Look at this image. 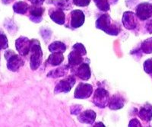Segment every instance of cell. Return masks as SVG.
Returning a JSON list of instances; mask_svg holds the SVG:
<instances>
[{"label": "cell", "mask_w": 152, "mask_h": 127, "mask_svg": "<svg viewBox=\"0 0 152 127\" xmlns=\"http://www.w3.org/2000/svg\"><path fill=\"white\" fill-rule=\"evenodd\" d=\"M83 110V106L80 104H75L70 107V112L72 115H78L81 113Z\"/></svg>", "instance_id": "4316f807"}, {"label": "cell", "mask_w": 152, "mask_h": 127, "mask_svg": "<svg viewBox=\"0 0 152 127\" xmlns=\"http://www.w3.org/2000/svg\"><path fill=\"white\" fill-rule=\"evenodd\" d=\"M110 94L108 91L103 88H98L94 91L93 97V103L97 107L104 109L108 106L110 102Z\"/></svg>", "instance_id": "5b68a950"}, {"label": "cell", "mask_w": 152, "mask_h": 127, "mask_svg": "<svg viewBox=\"0 0 152 127\" xmlns=\"http://www.w3.org/2000/svg\"><path fill=\"white\" fill-rule=\"evenodd\" d=\"M118 2H119V0H109V2H110V5H116Z\"/></svg>", "instance_id": "836d02e7"}, {"label": "cell", "mask_w": 152, "mask_h": 127, "mask_svg": "<svg viewBox=\"0 0 152 127\" xmlns=\"http://www.w3.org/2000/svg\"><path fill=\"white\" fill-rule=\"evenodd\" d=\"M31 57H30V67L31 70L37 69L43 62V51L39 40L37 39L31 40Z\"/></svg>", "instance_id": "7a4b0ae2"}, {"label": "cell", "mask_w": 152, "mask_h": 127, "mask_svg": "<svg viewBox=\"0 0 152 127\" xmlns=\"http://www.w3.org/2000/svg\"><path fill=\"white\" fill-rule=\"evenodd\" d=\"M9 47V41L6 35L4 33H0V51L7 49Z\"/></svg>", "instance_id": "d4e9b609"}, {"label": "cell", "mask_w": 152, "mask_h": 127, "mask_svg": "<svg viewBox=\"0 0 152 127\" xmlns=\"http://www.w3.org/2000/svg\"><path fill=\"white\" fill-rule=\"evenodd\" d=\"M76 82L75 75H69L63 79L59 81L56 84L55 88H54V93L55 94H60V93H68L72 90L73 86Z\"/></svg>", "instance_id": "8992f818"}, {"label": "cell", "mask_w": 152, "mask_h": 127, "mask_svg": "<svg viewBox=\"0 0 152 127\" xmlns=\"http://www.w3.org/2000/svg\"><path fill=\"white\" fill-rule=\"evenodd\" d=\"M93 86L88 83H79L75 90L74 97L77 99H87L93 94Z\"/></svg>", "instance_id": "30bf717a"}, {"label": "cell", "mask_w": 152, "mask_h": 127, "mask_svg": "<svg viewBox=\"0 0 152 127\" xmlns=\"http://www.w3.org/2000/svg\"><path fill=\"white\" fill-rule=\"evenodd\" d=\"M70 69L69 64L65 65V66H61L57 67L56 69L51 71L47 74V77L48 78H60V77H64L67 75L68 72Z\"/></svg>", "instance_id": "d6986e66"}, {"label": "cell", "mask_w": 152, "mask_h": 127, "mask_svg": "<svg viewBox=\"0 0 152 127\" xmlns=\"http://www.w3.org/2000/svg\"><path fill=\"white\" fill-rule=\"evenodd\" d=\"M48 13L50 19L52 20L53 22H55L56 24L59 25H62L66 24V16L63 10L55 7L50 9Z\"/></svg>", "instance_id": "4fadbf2b"}, {"label": "cell", "mask_w": 152, "mask_h": 127, "mask_svg": "<svg viewBox=\"0 0 152 127\" xmlns=\"http://www.w3.org/2000/svg\"><path fill=\"white\" fill-rule=\"evenodd\" d=\"M6 61H7V69L11 72H15L24 65V60L21 55L16 54L12 50H8L4 53Z\"/></svg>", "instance_id": "3957f363"}, {"label": "cell", "mask_w": 152, "mask_h": 127, "mask_svg": "<svg viewBox=\"0 0 152 127\" xmlns=\"http://www.w3.org/2000/svg\"><path fill=\"white\" fill-rule=\"evenodd\" d=\"M73 4L78 7H86L91 3V0H72Z\"/></svg>", "instance_id": "83f0119b"}, {"label": "cell", "mask_w": 152, "mask_h": 127, "mask_svg": "<svg viewBox=\"0 0 152 127\" xmlns=\"http://www.w3.org/2000/svg\"><path fill=\"white\" fill-rule=\"evenodd\" d=\"M138 115L139 118L145 122H150L152 120V105L150 104H145L141 107Z\"/></svg>", "instance_id": "ffe728a7"}, {"label": "cell", "mask_w": 152, "mask_h": 127, "mask_svg": "<svg viewBox=\"0 0 152 127\" xmlns=\"http://www.w3.org/2000/svg\"><path fill=\"white\" fill-rule=\"evenodd\" d=\"M28 1H29L32 5H42L45 2V0H28Z\"/></svg>", "instance_id": "1f68e13d"}, {"label": "cell", "mask_w": 152, "mask_h": 127, "mask_svg": "<svg viewBox=\"0 0 152 127\" xmlns=\"http://www.w3.org/2000/svg\"><path fill=\"white\" fill-rule=\"evenodd\" d=\"M30 5L24 1H18L13 5V11L16 14L26 15L28 12Z\"/></svg>", "instance_id": "44dd1931"}, {"label": "cell", "mask_w": 152, "mask_h": 127, "mask_svg": "<svg viewBox=\"0 0 152 127\" xmlns=\"http://www.w3.org/2000/svg\"><path fill=\"white\" fill-rule=\"evenodd\" d=\"M93 1L97 9L101 12H107L110 10V4L109 0H93Z\"/></svg>", "instance_id": "603a6c76"}, {"label": "cell", "mask_w": 152, "mask_h": 127, "mask_svg": "<svg viewBox=\"0 0 152 127\" xmlns=\"http://www.w3.org/2000/svg\"><path fill=\"white\" fill-rule=\"evenodd\" d=\"M140 50L142 53L145 54L152 53V37L148 38L142 41Z\"/></svg>", "instance_id": "cb8c5ba5"}, {"label": "cell", "mask_w": 152, "mask_h": 127, "mask_svg": "<svg viewBox=\"0 0 152 127\" xmlns=\"http://www.w3.org/2000/svg\"><path fill=\"white\" fill-rule=\"evenodd\" d=\"M72 48L76 49L77 50H78L79 52H81V53L83 54L84 56H86V54H87L86 49H85V46H84L82 44H81V43H77V44H74L72 47Z\"/></svg>", "instance_id": "f1b7e54d"}, {"label": "cell", "mask_w": 152, "mask_h": 127, "mask_svg": "<svg viewBox=\"0 0 152 127\" xmlns=\"http://www.w3.org/2000/svg\"><path fill=\"white\" fill-rule=\"evenodd\" d=\"M94 126H103L104 127V126H104V124L102 123H95Z\"/></svg>", "instance_id": "e575fe53"}, {"label": "cell", "mask_w": 152, "mask_h": 127, "mask_svg": "<svg viewBox=\"0 0 152 127\" xmlns=\"http://www.w3.org/2000/svg\"><path fill=\"white\" fill-rule=\"evenodd\" d=\"M95 26L97 29L101 30L111 36H117L121 31V25L119 22L113 20L110 15L107 13L100 15L97 18Z\"/></svg>", "instance_id": "6da1fadb"}, {"label": "cell", "mask_w": 152, "mask_h": 127, "mask_svg": "<svg viewBox=\"0 0 152 127\" xmlns=\"http://www.w3.org/2000/svg\"><path fill=\"white\" fill-rule=\"evenodd\" d=\"M64 61V56L62 53H52L45 63V66H58Z\"/></svg>", "instance_id": "e0dca14e"}, {"label": "cell", "mask_w": 152, "mask_h": 127, "mask_svg": "<svg viewBox=\"0 0 152 127\" xmlns=\"http://www.w3.org/2000/svg\"><path fill=\"white\" fill-rule=\"evenodd\" d=\"M45 12V9L42 5H30L28 14L29 19L33 23L38 24L43 20V15Z\"/></svg>", "instance_id": "8fae6325"}, {"label": "cell", "mask_w": 152, "mask_h": 127, "mask_svg": "<svg viewBox=\"0 0 152 127\" xmlns=\"http://www.w3.org/2000/svg\"><path fill=\"white\" fill-rule=\"evenodd\" d=\"M83 56H85L83 54L77 50L76 49L72 48L71 53L68 56V59H69V66L70 67V69L76 68L77 66L81 65L85 60Z\"/></svg>", "instance_id": "5bb4252c"}, {"label": "cell", "mask_w": 152, "mask_h": 127, "mask_svg": "<svg viewBox=\"0 0 152 127\" xmlns=\"http://www.w3.org/2000/svg\"><path fill=\"white\" fill-rule=\"evenodd\" d=\"M135 14L140 21H147L152 18V3L142 2L135 7Z\"/></svg>", "instance_id": "ba28073f"}, {"label": "cell", "mask_w": 152, "mask_h": 127, "mask_svg": "<svg viewBox=\"0 0 152 127\" xmlns=\"http://www.w3.org/2000/svg\"><path fill=\"white\" fill-rule=\"evenodd\" d=\"M89 59L88 58L85 59V61L77 66L76 68L72 69V74H74L75 76L78 77L80 79L83 81H88L91 78V71L90 66H89Z\"/></svg>", "instance_id": "52a82bcc"}, {"label": "cell", "mask_w": 152, "mask_h": 127, "mask_svg": "<svg viewBox=\"0 0 152 127\" xmlns=\"http://www.w3.org/2000/svg\"><path fill=\"white\" fill-rule=\"evenodd\" d=\"M138 18L135 12L132 11L125 12L123 15L122 23L124 28L127 30H135L138 25Z\"/></svg>", "instance_id": "9c48e42d"}, {"label": "cell", "mask_w": 152, "mask_h": 127, "mask_svg": "<svg viewBox=\"0 0 152 127\" xmlns=\"http://www.w3.org/2000/svg\"><path fill=\"white\" fill-rule=\"evenodd\" d=\"M144 70L146 73L152 74V58L147 59L146 61L144 63L143 65Z\"/></svg>", "instance_id": "484cf974"}, {"label": "cell", "mask_w": 152, "mask_h": 127, "mask_svg": "<svg viewBox=\"0 0 152 127\" xmlns=\"http://www.w3.org/2000/svg\"><path fill=\"white\" fill-rule=\"evenodd\" d=\"M97 114L94 110H87L84 112H81L78 115V120L81 123H86L92 125L96 120Z\"/></svg>", "instance_id": "9a60e30c"}, {"label": "cell", "mask_w": 152, "mask_h": 127, "mask_svg": "<svg viewBox=\"0 0 152 127\" xmlns=\"http://www.w3.org/2000/svg\"><path fill=\"white\" fill-rule=\"evenodd\" d=\"M145 25V29L149 34H152V19H148Z\"/></svg>", "instance_id": "4dcf8cb0"}, {"label": "cell", "mask_w": 152, "mask_h": 127, "mask_svg": "<svg viewBox=\"0 0 152 127\" xmlns=\"http://www.w3.org/2000/svg\"><path fill=\"white\" fill-rule=\"evenodd\" d=\"M65 24L66 28H71V29H77L84 25L85 21V13L80 9H76L70 12L68 15L67 19Z\"/></svg>", "instance_id": "277c9868"}, {"label": "cell", "mask_w": 152, "mask_h": 127, "mask_svg": "<svg viewBox=\"0 0 152 127\" xmlns=\"http://www.w3.org/2000/svg\"><path fill=\"white\" fill-rule=\"evenodd\" d=\"M15 48L19 55L26 56L31 50V40L26 37H20L15 40Z\"/></svg>", "instance_id": "7c38bea8"}, {"label": "cell", "mask_w": 152, "mask_h": 127, "mask_svg": "<svg viewBox=\"0 0 152 127\" xmlns=\"http://www.w3.org/2000/svg\"><path fill=\"white\" fill-rule=\"evenodd\" d=\"M49 4L54 5V7L60 9L63 11H69L72 9V0H49Z\"/></svg>", "instance_id": "ac0fdd59"}, {"label": "cell", "mask_w": 152, "mask_h": 127, "mask_svg": "<svg viewBox=\"0 0 152 127\" xmlns=\"http://www.w3.org/2000/svg\"><path fill=\"white\" fill-rule=\"evenodd\" d=\"M49 50L51 53H63L66 50V45L61 41H54L49 46Z\"/></svg>", "instance_id": "7402d4cb"}, {"label": "cell", "mask_w": 152, "mask_h": 127, "mask_svg": "<svg viewBox=\"0 0 152 127\" xmlns=\"http://www.w3.org/2000/svg\"><path fill=\"white\" fill-rule=\"evenodd\" d=\"M1 1H2L4 5H9V4L14 2L15 0H1Z\"/></svg>", "instance_id": "d6a6232c"}, {"label": "cell", "mask_w": 152, "mask_h": 127, "mask_svg": "<svg viewBox=\"0 0 152 127\" xmlns=\"http://www.w3.org/2000/svg\"><path fill=\"white\" fill-rule=\"evenodd\" d=\"M129 127H135V126H142V124L139 122V120H137V119H132L129 123Z\"/></svg>", "instance_id": "f546056e"}, {"label": "cell", "mask_w": 152, "mask_h": 127, "mask_svg": "<svg viewBox=\"0 0 152 127\" xmlns=\"http://www.w3.org/2000/svg\"><path fill=\"white\" fill-rule=\"evenodd\" d=\"M124 105L125 98L119 94H116L111 97L108 106L110 110H117L122 109Z\"/></svg>", "instance_id": "2e32d148"}]
</instances>
